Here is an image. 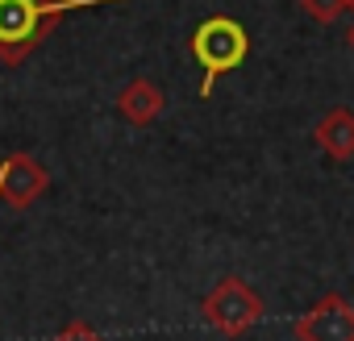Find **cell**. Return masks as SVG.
<instances>
[{
  "mask_svg": "<svg viewBox=\"0 0 354 341\" xmlns=\"http://www.w3.org/2000/svg\"><path fill=\"white\" fill-rule=\"evenodd\" d=\"M96 5H125V0H0V67H21L67 13Z\"/></svg>",
  "mask_w": 354,
  "mask_h": 341,
  "instance_id": "1",
  "label": "cell"
},
{
  "mask_svg": "<svg viewBox=\"0 0 354 341\" xmlns=\"http://www.w3.org/2000/svg\"><path fill=\"white\" fill-rule=\"evenodd\" d=\"M188 55L201 63V96H213L217 79L238 71L250 55V34L238 17H225V13H213L205 21L192 26L188 34Z\"/></svg>",
  "mask_w": 354,
  "mask_h": 341,
  "instance_id": "2",
  "label": "cell"
},
{
  "mask_svg": "<svg viewBox=\"0 0 354 341\" xmlns=\"http://www.w3.org/2000/svg\"><path fill=\"white\" fill-rule=\"evenodd\" d=\"M201 316H205V324H209L213 333H221V337H242V333H250V329L267 316V304H263V295H259L242 275H221V279L209 287V295L201 300Z\"/></svg>",
  "mask_w": 354,
  "mask_h": 341,
  "instance_id": "3",
  "label": "cell"
},
{
  "mask_svg": "<svg viewBox=\"0 0 354 341\" xmlns=\"http://www.w3.org/2000/svg\"><path fill=\"white\" fill-rule=\"evenodd\" d=\"M292 333L296 341H354V304L342 291H329L292 320Z\"/></svg>",
  "mask_w": 354,
  "mask_h": 341,
  "instance_id": "4",
  "label": "cell"
},
{
  "mask_svg": "<svg viewBox=\"0 0 354 341\" xmlns=\"http://www.w3.org/2000/svg\"><path fill=\"white\" fill-rule=\"evenodd\" d=\"M46 188H50V170L34 154L13 150L5 162H0V200L9 208H30Z\"/></svg>",
  "mask_w": 354,
  "mask_h": 341,
  "instance_id": "5",
  "label": "cell"
},
{
  "mask_svg": "<svg viewBox=\"0 0 354 341\" xmlns=\"http://www.w3.org/2000/svg\"><path fill=\"white\" fill-rule=\"evenodd\" d=\"M162 108H167V92H162V84H154V79H146V75H133V79L117 92V117H121L125 125H133V129L154 125V121L162 117Z\"/></svg>",
  "mask_w": 354,
  "mask_h": 341,
  "instance_id": "6",
  "label": "cell"
},
{
  "mask_svg": "<svg viewBox=\"0 0 354 341\" xmlns=\"http://www.w3.org/2000/svg\"><path fill=\"white\" fill-rule=\"evenodd\" d=\"M313 146L333 162H350L354 158V108L333 104L329 113H321V121L313 125Z\"/></svg>",
  "mask_w": 354,
  "mask_h": 341,
  "instance_id": "7",
  "label": "cell"
},
{
  "mask_svg": "<svg viewBox=\"0 0 354 341\" xmlns=\"http://www.w3.org/2000/svg\"><path fill=\"white\" fill-rule=\"evenodd\" d=\"M300 9H304V17H313L321 26H333L350 9V0H300Z\"/></svg>",
  "mask_w": 354,
  "mask_h": 341,
  "instance_id": "8",
  "label": "cell"
},
{
  "mask_svg": "<svg viewBox=\"0 0 354 341\" xmlns=\"http://www.w3.org/2000/svg\"><path fill=\"white\" fill-rule=\"evenodd\" d=\"M50 341H104V337H100L88 320H67V324H63Z\"/></svg>",
  "mask_w": 354,
  "mask_h": 341,
  "instance_id": "9",
  "label": "cell"
},
{
  "mask_svg": "<svg viewBox=\"0 0 354 341\" xmlns=\"http://www.w3.org/2000/svg\"><path fill=\"white\" fill-rule=\"evenodd\" d=\"M346 46H350V50H354V26H350V30H346Z\"/></svg>",
  "mask_w": 354,
  "mask_h": 341,
  "instance_id": "10",
  "label": "cell"
},
{
  "mask_svg": "<svg viewBox=\"0 0 354 341\" xmlns=\"http://www.w3.org/2000/svg\"><path fill=\"white\" fill-rule=\"evenodd\" d=\"M350 9H354V0H350Z\"/></svg>",
  "mask_w": 354,
  "mask_h": 341,
  "instance_id": "11",
  "label": "cell"
}]
</instances>
